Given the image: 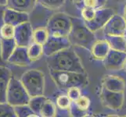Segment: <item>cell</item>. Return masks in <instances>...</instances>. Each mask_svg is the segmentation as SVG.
I'll list each match as a JSON object with an SVG mask.
<instances>
[{
  "label": "cell",
  "mask_w": 126,
  "mask_h": 117,
  "mask_svg": "<svg viewBox=\"0 0 126 117\" xmlns=\"http://www.w3.org/2000/svg\"><path fill=\"white\" fill-rule=\"evenodd\" d=\"M106 36H123L126 34V20L118 14L113 15L103 27Z\"/></svg>",
  "instance_id": "obj_8"
},
{
  "label": "cell",
  "mask_w": 126,
  "mask_h": 117,
  "mask_svg": "<svg viewBox=\"0 0 126 117\" xmlns=\"http://www.w3.org/2000/svg\"><path fill=\"white\" fill-rule=\"evenodd\" d=\"M37 2L48 10H55L64 5L65 0H37Z\"/></svg>",
  "instance_id": "obj_27"
},
{
  "label": "cell",
  "mask_w": 126,
  "mask_h": 117,
  "mask_svg": "<svg viewBox=\"0 0 126 117\" xmlns=\"http://www.w3.org/2000/svg\"><path fill=\"white\" fill-rule=\"evenodd\" d=\"M74 2H75V3L76 4V5H78V4H79L82 0H73Z\"/></svg>",
  "instance_id": "obj_37"
},
{
  "label": "cell",
  "mask_w": 126,
  "mask_h": 117,
  "mask_svg": "<svg viewBox=\"0 0 126 117\" xmlns=\"http://www.w3.org/2000/svg\"><path fill=\"white\" fill-rule=\"evenodd\" d=\"M110 49L126 52V34L123 36H106Z\"/></svg>",
  "instance_id": "obj_22"
},
{
  "label": "cell",
  "mask_w": 126,
  "mask_h": 117,
  "mask_svg": "<svg viewBox=\"0 0 126 117\" xmlns=\"http://www.w3.org/2000/svg\"><path fill=\"white\" fill-rule=\"evenodd\" d=\"M27 50L28 57L32 63L39 59L42 55H44L43 54V45L34 41L32 42L27 47Z\"/></svg>",
  "instance_id": "obj_23"
},
{
  "label": "cell",
  "mask_w": 126,
  "mask_h": 117,
  "mask_svg": "<svg viewBox=\"0 0 126 117\" xmlns=\"http://www.w3.org/2000/svg\"><path fill=\"white\" fill-rule=\"evenodd\" d=\"M33 29L29 21L15 27L14 39L17 46L28 47L33 42Z\"/></svg>",
  "instance_id": "obj_11"
},
{
  "label": "cell",
  "mask_w": 126,
  "mask_h": 117,
  "mask_svg": "<svg viewBox=\"0 0 126 117\" xmlns=\"http://www.w3.org/2000/svg\"><path fill=\"white\" fill-rule=\"evenodd\" d=\"M30 96L21 81L12 77L6 91V102L13 107L28 104Z\"/></svg>",
  "instance_id": "obj_7"
},
{
  "label": "cell",
  "mask_w": 126,
  "mask_h": 117,
  "mask_svg": "<svg viewBox=\"0 0 126 117\" xmlns=\"http://www.w3.org/2000/svg\"><path fill=\"white\" fill-rule=\"evenodd\" d=\"M106 2L107 0H82L77 6L80 8L85 7L90 9H99L105 6Z\"/></svg>",
  "instance_id": "obj_28"
},
{
  "label": "cell",
  "mask_w": 126,
  "mask_h": 117,
  "mask_svg": "<svg viewBox=\"0 0 126 117\" xmlns=\"http://www.w3.org/2000/svg\"><path fill=\"white\" fill-rule=\"evenodd\" d=\"M90 105V99L85 95L81 94L78 99L71 102L70 115L72 116H83L89 111Z\"/></svg>",
  "instance_id": "obj_15"
},
{
  "label": "cell",
  "mask_w": 126,
  "mask_h": 117,
  "mask_svg": "<svg viewBox=\"0 0 126 117\" xmlns=\"http://www.w3.org/2000/svg\"><path fill=\"white\" fill-rule=\"evenodd\" d=\"M123 68L125 69V70L126 71V59H125V61L124 63V66H123Z\"/></svg>",
  "instance_id": "obj_39"
},
{
  "label": "cell",
  "mask_w": 126,
  "mask_h": 117,
  "mask_svg": "<svg viewBox=\"0 0 126 117\" xmlns=\"http://www.w3.org/2000/svg\"><path fill=\"white\" fill-rule=\"evenodd\" d=\"M46 100V98H45L44 95L31 97L28 102V105L38 116H40V111Z\"/></svg>",
  "instance_id": "obj_24"
},
{
  "label": "cell",
  "mask_w": 126,
  "mask_h": 117,
  "mask_svg": "<svg viewBox=\"0 0 126 117\" xmlns=\"http://www.w3.org/2000/svg\"><path fill=\"white\" fill-rule=\"evenodd\" d=\"M30 98L44 95L45 77L42 71L33 69L25 72L20 80Z\"/></svg>",
  "instance_id": "obj_5"
},
{
  "label": "cell",
  "mask_w": 126,
  "mask_h": 117,
  "mask_svg": "<svg viewBox=\"0 0 126 117\" xmlns=\"http://www.w3.org/2000/svg\"><path fill=\"white\" fill-rule=\"evenodd\" d=\"M3 21L5 24L16 27L20 24L29 21V15L27 13L17 11L6 7L3 14Z\"/></svg>",
  "instance_id": "obj_14"
},
{
  "label": "cell",
  "mask_w": 126,
  "mask_h": 117,
  "mask_svg": "<svg viewBox=\"0 0 126 117\" xmlns=\"http://www.w3.org/2000/svg\"><path fill=\"white\" fill-rule=\"evenodd\" d=\"M37 0H7L6 8L30 13L33 11Z\"/></svg>",
  "instance_id": "obj_17"
},
{
  "label": "cell",
  "mask_w": 126,
  "mask_h": 117,
  "mask_svg": "<svg viewBox=\"0 0 126 117\" xmlns=\"http://www.w3.org/2000/svg\"><path fill=\"white\" fill-rule=\"evenodd\" d=\"M114 14V10L110 7H102L99 9L81 8V19L87 27L93 32L103 28L110 17Z\"/></svg>",
  "instance_id": "obj_3"
},
{
  "label": "cell",
  "mask_w": 126,
  "mask_h": 117,
  "mask_svg": "<svg viewBox=\"0 0 126 117\" xmlns=\"http://www.w3.org/2000/svg\"><path fill=\"white\" fill-rule=\"evenodd\" d=\"M14 112L16 117H31L38 116L28 105V104L14 106Z\"/></svg>",
  "instance_id": "obj_26"
},
{
  "label": "cell",
  "mask_w": 126,
  "mask_h": 117,
  "mask_svg": "<svg viewBox=\"0 0 126 117\" xmlns=\"http://www.w3.org/2000/svg\"><path fill=\"white\" fill-rule=\"evenodd\" d=\"M15 27L10 24L4 23L0 28V38H14Z\"/></svg>",
  "instance_id": "obj_31"
},
{
  "label": "cell",
  "mask_w": 126,
  "mask_h": 117,
  "mask_svg": "<svg viewBox=\"0 0 126 117\" xmlns=\"http://www.w3.org/2000/svg\"><path fill=\"white\" fill-rule=\"evenodd\" d=\"M6 6H0V28H1L2 25L4 24L3 21V14H4V11H5Z\"/></svg>",
  "instance_id": "obj_33"
},
{
  "label": "cell",
  "mask_w": 126,
  "mask_h": 117,
  "mask_svg": "<svg viewBox=\"0 0 126 117\" xmlns=\"http://www.w3.org/2000/svg\"><path fill=\"white\" fill-rule=\"evenodd\" d=\"M49 74L56 87L61 91H65L71 87L82 88L88 84L89 80L86 73L59 71L49 70Z\"/></svg>",
  "instance_id": "obj_4"
},
{
  "label": "cell",
  "mask_w": 126,
  "mask_h": 117,
  "mask_svg": "<svg viewBox=\"0 0 126 117\" xmlns=\"http://www.w3.org/2000/svg\"><path fill=\"white\" fill-rule=\"evenodd\" d=\"M71 46L67 37L49 35L43 44V54L46 56H49Z\"/></svg>",
  "instance_id": "obj_9"
},
{
  "label": "cell",
  "mask_w": 126,
  "mask_h": 117,
  "mask_svg": "<svg viewBox=\"0 0 126 117\" xmlns=\"http://www.w3.org/2000/svg\"><path fill=\"white\" fill-rule=\"evenodd\" d=\"M55 105L56 109V116L57 114H61L60 116H65L64 114H67V116L70 115L71 101L67 94H60L56 98Z\"/></svg>",
  "instance_id": "obj_21"
},
{
  "label": "cell",
  "mask_w": 126,
  "mask_h": 117,
  "mask_svg": "<svg viewBox=\"0 0 126 117\" xmlns=\"http://www.w3.org/2000/svg\"><path fill=\"white\" fill-rule=\"evenodd\" d=\"M71 27V16L64 13H56L48 20L46 28L49 35L67 37Z\"/></svg>",
  "instance_id": "obj_6"
},
{
  "label": "cell",
  "mask_w": 126,
  "mask_h": 117,
  "mask_svg": "<svg viewBox=\"0 0 126 117\" xmlns=\"http://www.w3.org/2000/svg\"><path fill=\"white\" fill-rule=\"evenodd\" d=\"M125 59L126 52L110 49L103 62L104 67L107 70L116 71L123 68Z\"/></svg>",
  "instance_id": "obj_12"
},
{
  "label": "cell",
  "mask_w": 126,
  "mask_h": 117,
  "mask_svg": "<svg viewBox=\"0 0 126 117\" xmlns=\"http://www.w3.org/2000/svg\"><path fill=\"white\" fill-rule=\"evenodd\" d=\"M100 98L104 106L112 110H119L121 109L124 100V92H115L102 88Z\"/></svg>",
  "instance_id": "obj_10"
},
{
  "label": "cell",
  "mask_w": 126,
  "mask_h": 117,
  "mask_svg": "<svg viewBox=\"0 0 126 117\" xmlns=\"http://www.w3.org/2000/svg\"><path fill=\"white\" fill-rule=\"evenodd\" d=\"M6 2H7V0H0V6H6Z\"/></svg>",
  "instance_id": "obj_34"
},
{
  "label": "cell",
  "mask_w": 126,
  "mask_h": 117,
  "mask_svg": "<svg viewBox=\"0 0 126 117\" xmlns=\"http://www.w3.org/2000/svg\"><path fill=\"white\" fill-rule=\"evenodd\" d=\"M66 94L71 99V101H75L81 95V90L79 87H71L66 91Z\"/></svg>",
  "instance_id": "obj_32"
},
{
  "label": "cell",
  "mask_w": 126,
  "mask_h": 117,
  "mask_svg": "<svg viewBox=\"0 0 126 117\" xmlns=\"http://www.w3.org/2000/svg\"><path fill=\"white\" fill-rule=\"evenodd\" d=\"M110 47L106 39L103 40H96L91 48V52L95 59L103 60L106 57L107 53L109 52Z\"/></svg>",
  "instance_id": "obj_19"
},
{
  "label": "cell",
  "mask_w": 126,
  "mask_h": 117,
  "mask_svg": "<svg viewBox=\"0 0 126 117\" xmlns=\"http://www.w3.org/2000/svg\"><path fill=\"white\" fill-rule=\"evenodd\" d=\"M46 57V63L49 70L81 73H85L79 56L71 47Z\"/></svg>",
  "instance_id": "obj_1"
},
{
  "label": "cell",
  "mask_w": 126,
  "mask_h": 117,
  "mask_svg": "<svg viewBox=\"0 0 126 117\" xmlns=\"http://www.w3.org/2000/svg\"><path fill=\"white\" fill-rule=\"evenodd\" d=\"M56 116V109L55 103L49 100V99H46L40 111V116L53 117Z\"/></svg>",
  "instance_id": "obj_25"
},
{
  "label": "cell",
  "mask_w": 126,
  "mask_h": 117,
  "mask_svg": "<svg viewBox=\"0 0 126 117\" xmlns=\"http://www.w3.org/2000/svg\"><path fill=\"white\" fill-rule=\"evenodd\" d=\"M16 44L14 38H0V48H1V57L4 62L6 63L7 59L14 51Z\"/></svg>",
  "instance_id": "obj_20"
},
{
  "label": "cell",
  "mask_w": 126,
  "mask_h": 117,
  "mask_svg": "<svg viewBox=\"0 0 126 117\" xmlns=\"http://www.w3.org/2000/svg\"><path fill=\"white\" fill-rule=\"evenodd\" d=\"M12 77L10 69L4 66H0V102H6V91Z\"/></svg>",
  "instance_id": "obj_18"
},
{
  "label": "cell",
  "mask_w": 126,
  "mask_h": 117,
  "mask_svg": "<svg viewBox=\"0 0 126 117\" xmlns=\"http://www.w3.org/2000/svg\"><path fill=\"white\" fill-rule=\"evenodd\" d=\"M114 1H116L117 2H123L126 1V0H114Z\"/></svg>",
  "instance_id": "obj_38"
},
{
  "label": "cell",
  "mask_w": 126,
  "mask_h": 117,
  "mask_svg": "<svg viewBox=\"0 0 126 117\" xmlns=\"http://www.w3.org/2000/svg\"><path fill=\"white\" fill-rule=\"evenodd\" d=\"M71 27L67 35L71 45L81 47L90 51L96 41L95 33L87 27L81 18L71 17Z\"/></svg>",
  "instance_id": "obj_2"
},
{
  "label": "cell",
  "mask_w": 126,
  "mask_h": 117,
  "mask_svg": "<svg viewBox=\"0 0 126 117\" xmlns=\"http://www.w3.org/2000/svg\"><path fill=\"white\" fill-rule=\"evenodd\" d=\"M102 88L115 92H125V81L115 75H107L103 79Z\"/></svg>",
  "instance_id": "obj_16"
},
{
  "label": "cell",
  "mask_w": 126,
  "mask_h": 117,
  "mask_svg": "<svg viewBox=\"0 0 126 117\" xmlns=\"http://www.w3.org/2000/svg\"><path fill=\"white\" fill-rule=\"evenodd\" d=\"M4 63H5V62L2 59L1 57V48H0V66H4Z\"/></svg>",
  "instance_id": "obj_35"
},
{
  "label": "cell",
  "mask_w": 126,
  "mask_h": 117,
  "mask_svg": "<svg viewBox=\"0 0 126 117\" xmlns=\"http://www.w3.org/2000/svg\"><path fill=\"white\" fill-rule=\"evenodd\" d=\"M6 63L18 66H30L32 62L28 57L27 47L16 45L14 51L13 52V53L7 59Z\"/></svg>",
  "instance_id": "obj_13"
},
{
  "label": "cell",
  "mask_w": 126,
  "mask_h": 117,
  "mask_svg": "<svg viewBox=\"0 0 126 117\" xmlns=\"http://www.w3.org/2000/svg\"><path fill=\"white\" fill-rule=\"evenodd\" d=\"M48 36L49 34L46 28H38L33 32V41L43 45Z\"/></svg>",
  "instance_id": "obj_29"
},
{
  "label": "cell",
  "mask_w": 126,
  "mask_h": 117,
  "mask_svg": "<svg viewBox=\"0 0 126 117\" xmlns=\"http://www.w3.org/2000/svg\"><path fill=\"white\" fill-rule=\"evenodd\" d=\"M0 117H16L14 107L6 102H0Z\"/></svg>",
  "instance_id": "obj_30"
},
{
  "label": "cell",
  "mask_w": 126,
  "mask_h": 117,
  "mask_svg": "<svg viewBox=\"0 0 126 117\" xmlns=\"http://www.w3.org/2000/svg\"><path fill=\"white\" fill-rule=\"evenodd\" d=\"M124 18H125V20H126V5L125 6V8H124Z\"/></svg>",
  "instance_id": "obj_36"
}]
</instances>
